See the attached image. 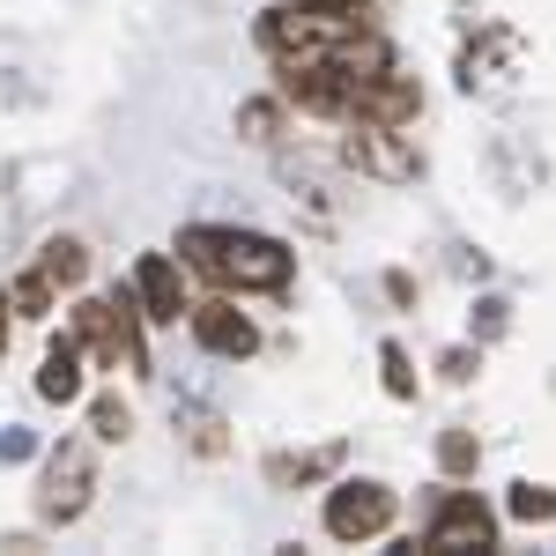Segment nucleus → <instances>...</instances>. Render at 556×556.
Here are the masks:
<instances>
[{"mask_svg":"<svg viewBox=\"0 0 556 556\" xmlns=\"http://www.w3.org/2000/svg\"><path fill=\"white\" fill-rule=\"evenodd\" d=\"M89 430H97V438H127V430H134L127 401H112V393H104V401H97V408H89Z\"/></svg>","mask_w":556,"mask_h":556,"instance_id":"obj_15","label":"nucleus"},{"mask_svg":"<svg viewBox=\"0 0 556 556\" xmlns=\"http://www.w3.org/2000/svg\"><path fill=\"white\" fill-rule=\"evenodd\" d=\"M349 164H364L371 178L401 186V178H416V149H408V134H401V127H371V119H356V134H349Z\"/></svg>","mask_w":556,"mask_h":556,"instance_id":"obj_8","label":"nucleus"},{"mask_svg":"<svg viewBox=\"0 0 556 556\" xmlns=\"http://www.w3.org/2000/svg\"><path fill=\"white\" fill-rule=\"evenodd\" d=\"M75 342H83V356H97V364H134L141 371V312H134L127 298H83L75 304Z\"/></svg>","mask_w":556,"mask_h":556,"instance_id":"obj_3","label":"nucleus"},{"mask_svg":"<svg viewBox=\"0 0 556 556\" xmlns=\"http://www.w3.org/2000/svg\"><path fill=\"white\" fill-rule=\"evenodd\" d=\"M393 527V490L386 482H334L327 497V534L334 542H371Z\"/></svg>","mask_w":556,"mask_h":556,"instance_id":"obj_6","label":"nucleus"},{"mask_svg":"<svg viewBox=\"0 0 556 556\" xmlns=\"http://www.w3.org/2000/svg\"><path fill=\"white\" fill-rule=\"evenodd\" d=\"M379 364H386V393H393V401H408V393H416V371H408V356L386 342V349H379Z\"/></svg>","mask_w":556,"mask_h":556,"instance_id":"obj_16","label":"nucleus"},{"mask_svg":"<svg viewBox=\"0 0 556 556\" xmlns=\"http://www.w3.org/2000/svg\"><path fill=\"white\" fill-rule=\"evenodd\" d=\"M134 304H141V319H156V327H178V312H193L186 304V275H178V260L149 253L134 267Z\"/></svg>","mask_w":556,"mask_h":556,"instance_id":"obj_9","label":"nucleus"},{"mask_svg":"<svg viewBox=\"0 0 556 556\" xmlns=\"http://www.w3.org/2000/svg\"><path fill=\"white\" fill-rule=\"evenodd\" d=\"M438 460H445V475H468L475 468V438H468V430H453V438L438 445Z\"/></svg>","mask_w":556,"mask_h":556,"instance_id":"obj_18","label":"nucleus"},{"mask_svg":"<svg viewBox=\"0 0 556 556\" xmlns=\"http://www.w3.org/2000/svg\"><path fill=\"white\" fill-rule=\"evenodd\" d=\"M238 127H245V141H267V134H275V104H245Z\"/></svg>","mask_w":556,"mask_h":556,"instance_id":"obj_19","label":"nucleus"},{"mask_svg":"<svg viewBox=\"0 0 556 556\" xmlns=\"http://www.w3.org/2000/svg\"><path fill=\"white\" fill-rule=\"evenodd\" d=\"M513 513H519V519H549V513H556V490H542V482H519V490H513Z\"/></svg>","mask_w":556,"mask_h":556,"instance_id":"obj_17","label":"nucleus"},{"mask_svg":"<svg viewBox=\"0 0 556 556\" xmlns=\"http://www.w3.org/2000/svg\"><path fill=\"white\" fill-rule=\"evenodd\" d=\"M349 8H364V0H349Z\"/></svg>","mask_w":556,"mask_h":556,"instance_id":"obj_21","label":"nucleus"},{"mask_svg":"<svg viewBox=\"0 0 556 556\" xmlns=\"http://www.w3.org/2000/svg\"><path fill=\"white\" fill-rule=\"evenodd\" d=\"M186 319H193V342L208 349V356H253V349H260V327L238 312V304H223V298L193 304Z\"/></svg>","mask_w":556,"mask_h":556,"instance_id":"obj_11","label":"nucleus"},{"mask_svg":"<svg viewBox=\"0 0 556 556\" xmlns=\"http://www.w3.org/2000/svg\"><path fill=\"white\" fill-rule=\"evenodd\" d=\"M38 267L52 275V290H67V282H83V267H89V253H83V238H52L38 253Z\"/></svg>","mask_w":556,"mask_h":556,"instance_id":"obj_13","label":"nucleus"},{"mask_svg":"<svg viewBox=\"0 0 556 556\" xmlns=\"http://www.w3.org/2000/svg\"><path fill=\"white\" fill-rule=\"evenodd\" d=\"M356 89H364V75H349L334 60H282V97L304 104V112H319V119H349Z\"/></svg>","mask_w":556,"mask_h":556,"instance_id":"obj_4","label":"nucleus"},{"mask_svg":"<svg viewBox=\"0 0 556 556\" xmlns=\"http://www.w3.org/2000/svg\"><path fill=\"white\" fill-rule=\"evenodd\" d=\"M416 112H424V89L386 67V75H371V83L356 89V112H349V119H371V127H416Z\"/></svg>","mask_w":556,"mask_h":556,"instance_id":"obj_10","label":"nucleus"},{"mask_svg":"<svg viewBox=\"0 0 556 556\" xmlns=\"http://www.w3.org/2000/svg\"><path fill=\"white\" fill-rule=\"evenodd\" d=\"M38 393H45V401H83V342H75V334H60V342L45 349Z\"/></svg>","mask_w":556,"mask_h":556,"instance_id":"obj_12","label":"nucleus"},{"mask_svg":"<svg viewBox=\"0 0 556 556\" xmlns=\"http://www.w3.org/2000/svg\"><path fill=\"white\" fill-rule=\"evenodd\" d=\"M364 30H371V8H349V0H282L260 15V45L275 60H327Z\"/></svg>","mask_w":556,"mask_h":556,"instance_id":"obj_2","label":"nucleus"},{"mask_svg":"<svg viewBox=\"0 0 556 556\" xmlns=\"http://www.w3.org/2000/svg\"><path fill=\"white\" fill-rule=\"evenodd\" d=\"M89 490H97V460H89V445L83 438H60L52 453H45V519H83L89 513Z\"/></svg>","mask_w":556,"mask_h":556,"instance_id":"obj_5","label":"nucleus"},{"mask_svg":"<svg viewBox=\"0 0 556 556\" xmlns=\"http://www.w3.org/2000/svg\"><path fill=\"white\" fill-rule=\"evenodd\" d=\"M178 253L193 260L201 275H215L223 290H282L290 282V245L282 238H260V230H186Z\"/></svg>","mask_w":556,"mask_h":556,"instance_id":"obj_1","label":"nucleus"},{"mask_svg":"<svg viewBox=\"0 0 556 556\" xmlns=\"http://www.w3.org/2000/svg\"><path fill=\"white\" fill-rule=\"evenodd\" d=\"M0 349H8V290H0Z\"/></svg>","mask_w":556,"mask_h":556,"instance_id":"obj_20","label":"nucleus"},{"mask_svg":"<svg viewBox=\"0 0 556 556\" xmlns=\"http://www.w3.org/2000/svg\"><path fill=\"white\" fill-rule=\"evenodd\" d=\"M8 312H52V275H45V267H30V275L8 290Z\"/></svg>","mask_w":556,"mask_h":556,"instance_id":"obj_14","label":"nucleus"},{"mask_svg":"<svg viewBox=\"0 0 556 556\" xmlns=\"http://www.w3.org/2000/svg\"><path fill=\"white\" fill-rule=\"evenodd\" d=\"M497 542V513L468 497V490H453V497H438V513L424 527V549H490Z\"/></svg>","mask_w":556,"mask_h":556,"instance_id":"obj_7","label":"nucleus"}]
</instances>
